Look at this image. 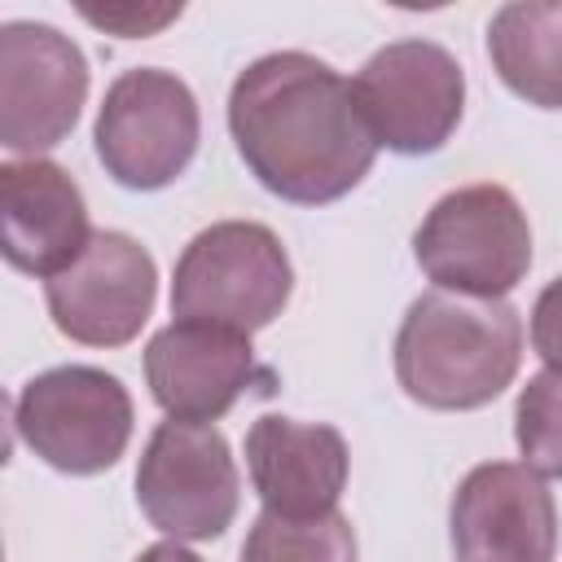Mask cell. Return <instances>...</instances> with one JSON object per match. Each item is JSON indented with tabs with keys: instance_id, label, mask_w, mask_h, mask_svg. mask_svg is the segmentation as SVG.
<instances>
[{
	"instance_id": "1",
	"label": "cell",
	"mask_w": 562,
	"mask_h": 562,
	"mask_svg": "<svg viewBox=\"0 0 562 562\" xmlns=\"http://www.w3.org/2000/svg\"><path fill=\"white\" fill-rule=\"evenodd\" d=\"M228 132L250 176L294 206L347 198L378 158L351 79L299 48L255 57L233 79Z\"/></svg>"
},
{
	"instance_id": "2",
	"label": "cell",
	"mask_w": 562,
	"mask_h": 562,
	"mask_svg": "<svg viewBox=\"0 0 562 562\" xmlns=\"http://www.w3.org/2000/svg\"><path fill=\"white\" fill-rule=\"evenodd\" d=\"M522 364V321L505 299L426 290L395 329V382L439 413L492 404Z\"/></svg>"
},
{
	"instance_id": "3",
	"label": "cell",
	"mask_w": 562,
	"mask_h": 562,
	"mask_svg": "<svg viewBox=\"0 0 562 562\" xmlns=\"http://www.w3.org/2000/svg\"><path fill=\"white\" fill-rule=\"evenodd\" d=\"M294 294V268L281 237L259 220H220L176 259L171 316L237 334L272 325Z\"/></svg>"
},
{
	"instance_id": "4",
	"label": "cell",
	"mask_w": 562,
	"mask_h": 562,
	"mask_svg": "<svg viewBox=\"0 0 562 562\" xmlns=\"http://www.w3.org/2000/svg\"><path fill=\"white\" fill-rule=\"evenodd\" d=\"M413 259L435 290L505 299L531 268L527 211L505 184H461L422 215Z\"/></svg>"
},
{
	"instance_id": "5",
	"label": "cell",
	"mask_w": 562,
	"mask_h": 562,
	"mask_svg": "<svg viewBox=\"0 0 562 562\" xmlns=\"http://www.w3.org/2000/svg\"><path fill=\"white\" fill-rule=\"evenodd\" d=\"M202 140V114L193 88L158 66L123 70L97 110L92 145L105 176L123 189L154 193L176 184Z\"/></svg>"
},
{
	"instance_id": "6",
	"label": "cell",
	"mask_w": 562,
	"mask_h": 562,
	"mask_svg": "<svg viewBox=\"0 0 562 562\" xmlns=\"http://www.w3.org/2000/svg\"><path fill=\"white\" fill-rule=\"evenodd\" d=\"M132 395L97 364H57L35 373L13 400L22 443L61 474H101L132 443Z\"/></svg>"
},
{
	"instance_id": "7",
	"label": "cell",
	"mask_w": 562,
	"mask_h": 562,
	"mask_svg": "<svg viewBox=\"0 0 562 562\" xmlns=\"http://www.w3.org/2000/svg\"><path fill=\"white\" fill-rule=\"evenodd\" d=\"M241 501L228 439L211 422L167 417L136 465V505L171 540H220Z\"/></svg>"
},
{
	"instance_id": "8",
	"label": "cell",
	"mask_w": 562,
	"mask_h": 562,
	"mask_svg": "<svg viewBox=\"0 0 562 562\" xmlns=\"http://www.w3.org/2000/svg\"><path fill=\"white\" fill-rule=\"evenodd\" d=\"M378 145L422 158L448 145L465 110V70L435 40H395L351 79Z\"/></svg>"
},
{
	"instance_id": "9",
	"label": "cell",
	"mask_w": 562,
	"mask_h": 562,
	"mask_svg": "<svg viewBox=\"0 0 562 562\" xmlns=\"http://www.w3.org/2000/svg\"><path fill=\"white\" fill-rule=\"evenodd\" d=\"M88 101L83 48L48 22L0 26V145L40 158L61 145Z\"/></svg>"
},
{
	"instance_id": "10",
	"label": "cell",
	"mask_w": 562,
	"mask_h": 562,
	"mask_svg": "<svg viewBox=\"0 0 562 562\" xmlns=\"http://www.w3.org/2000/svg\"><path fill=\"white\" fill-rule=\"evenodd\" d=\"M158 299V263L154 255L119 228H97L88 250L44 281V303L53 325L83 347H127Z\"/></svg>"
},
{
	"instance_id": "11",
	"label": "cell",
	"mask_w": 562,
	"mask_h": 562,
	"mask_svg": "<svg viewBox=\"0 0 562 562\" xmlns=\"http://www.w3.org/2000/svg\"><path fill=\"white\" fill-rule=\"evenodd\" d=\"M448 531L457 562H553L558 505L536 470L483 461L457 483Z\"/></svg>"
},
{
	"instance_id": "12",
	"label": "cell",
	"mask_w": 562,
	"mask_h": 562,
	"mask_svg": "<svg viewBox=\"0 0 562 562\" xmlns=\"http://www.w3.org/2000/svg\"><path fill=\"white\" fill-rule=\"evenodd\" d=\"M255 378L272 373L255 364L250 334L224 325L171 321L145 347V382L167 417L215 422L255 386Z\"/></svg>"
},
{
	"instance_id": "13",
	"label": "cell",
	"mask_w": 562,
	"mask_h": 562,
	"mask_svg": "<svg viewBox=\"0 0 562 562\" xmlns=\"http://www.w3.org/2000/svg\"><path fill=\"white\" fill-rule=\"evenodd\" d=\"M88 241V202L66 167L48 158H13L0 167V250L9 268L53 281Z\"/></svg>"
},
{
	"instance_id": "14",
	"label": "cell",
	"mask_w": 562,
	"mask_h": 562,
	"mask_svg": "<svg viewBox=\"0 0 562 562\" xmlns=\"http://www.w3.org/2000/svg\"><path fill=\"white\" fill-rule=\"evenodd\" d=\"M246 470L263 509L312 518L338 509L351 457L334 426L263 413L246 430Z\"/></svg>"
},
{
	"instance_id": "15",
	"label": "cell",
	"mask_w": 562,
	"mask_h": 562,
	"mask_svg": "<svg viewBox=\"0 0 562 562\" xmlns=\"http://www.w3.org/2000/svg\"><path fill=\"white\" fill-rule=\"evenodd\" d=\"M496 79L540 110H562V0H514L487 22Z\"/></svg>"
},
{
	"instance_id": "16",
	"label": "cell",
	"mask_w": 562,
	"mask_h": 562,
	"mask_svg": "<svg viewBox=\"0 0 562 562\" xmlns=\"http://www.w3.org/2000/svg\"><path fill=\"white\" fill-rule=\"evenodd\" d=\"M241 562H356V531L347 514H277L263 509L241 544Z\"/></svg>"
},
{
	"instance_id": "17",
	"label": "cell",
	"mask_w": 562,
	"mask_h": 562,
	"mask_svg": "<svg viewBox=\"0 0 562 562\" xmlns=\"http://www.w3.org/2000/svg\"><path fill=\"white\" fill-rule=\"evenodd\" d=\"M514 439L522 465L540 479H562V373L540 369L527 378L514 404Z\"/></svg>"
},
{
	"instance_id": "18",
	"label": "cell",
	"mask_w": 562,
	"mask_h": 562,
	"mask_svg": "<svg viewBox=\"0 0 562 562\" xmlns=\"http://www.w3.org/2000/svg\"><path fill=\"white\" fill-rule=\"evenodd\" d=\"M79 18L119 35V40H145V35H158L167 22L180 18V4H79Z\"/></svg>"
},
{
	"instance_id": "19",
	"label": "cell",
	"mask_w": 562,
	"mask_h": 562,
	"mask_svg": "<svg viewBox=\"0 0 562 562\" xmlns=\"http://www.w3.org/2000/svg\"><path fill=\"white\" fill-rule=\"evenodd\" d=\"M531 351L562 373V277H553L531 303Z\"/></svg>"
},
{
	"instance_id": "20",
	"label": "cell",
	"mask_w": 562,
	"mask_h": 562,
	"mask_svg": "<svg viewBox=\"0 0 562 562\" xmlns=\"http://www.w3.org/2000/svg\"><path fill=\"white\" fill-rule=\"evenodd\" d=\"M136 562H202L193 549H184L180 540H162V544H149V549H140V558Z\"/></svg>"
}]
</instances>
